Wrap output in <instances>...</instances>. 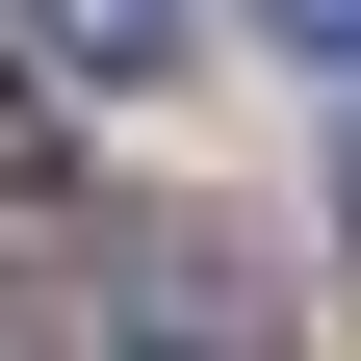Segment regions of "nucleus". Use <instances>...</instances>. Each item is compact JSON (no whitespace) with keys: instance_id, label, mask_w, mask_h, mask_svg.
<instances>
[{"instance_id":"f257e3e1","label":"nucleus","mask_w":361,"mask_h":361,"mask_svg":"<svg viewBox=\"0 0 361 361\" xmlns=\"http://www.w3.org/2000/svg\"><path fill=\"white\" fill-rule=\"evenodd\" d=\"M104 336L129 361H258V258L207 233V207H129L104 233Z\"/></svg>"},{"instance_id":"f03ea898","label":"nucleus","mask_w":361,"mask_h":361,"mask_svg":"<svg viewBox=\"0 0 361 361\" xmlns=\"http://www.w3.org/2000/svg\"><path fill=\"white\" fill-rule=\"evenodd\" d=\"M26 78H180V0H0Z\"/></svg>"},{"instance_id":"7ed1b4c3","label":"nucleus","mask_w":361,"mask_h":361,"mask_svg":"<svg viewBox=\"0 0 361 361\" xmlns=\"http://www.w3.org/2000/svg\"><path fill=\"white\" fill-rule=\"evenodd\" d=\"M258 26H284V52H310V78H361V0H258Z\"/></svg>"},{"instance_id":"20e7f679","label":"nucleus","mask_w":361,"mask_h":361,"mask_svg":"<svg viewBox=\"0 0 361 361\" xmlns=\"http://www.w3.org/2000/svg\"><path fill=\"white\" fill-rule=\"evenodd\" d=\"M26 180H52V104H26V78H0V207H26Z\"/></svg>"}]
</instances>
